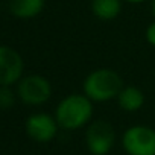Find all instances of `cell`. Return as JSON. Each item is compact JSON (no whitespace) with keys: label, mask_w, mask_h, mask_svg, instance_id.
I'll return each instance as SVG.
<instances>
[{"label":"cell","mask_w":155,"mask_h":155,"mask_svg":"<svg viewBox=\"0 0 155 155\" xmlns=\"http://www.w3.org/2000/svg\"><path fill=\"white\" fill-rule=\"evenodd\" d=\"M117 105L125 113H137L144 107V91L135 85H125L117 96Z\"/></svg>","instance_id":"cell-8"},{"label":"cell","mask_w":155,"mask_h":155,"mask_svg":"<svg viewBox=\"0 0 155 155\" xmlns=\"http://www.w3.org/2000/svg\"><path fill=\"white\" fill-rule=\"evenodd\" d=\"M150 2V12H152V17L155 20V0H149Z\"/></svg>","instance_id":"cell-14"},{"label":"cell","mask_w":155,"mask_h":155,"mask_svg":"<svg viewBox=\"0 0 155 155\" xmlns=\"http://www.w3.org/2000/svg\"><path fill=\"white\" fill-rule=\"evenodd\" d=\"M53 116L59 129L79 131L94 120V104L84 93H71L58 102Z\"/></svg>","instance_id":"cell-1"},{"label":"cell","mask_w":155,"mask_h":155,"mask_svg":"<svg viewBox=\"0 0 155 155\" xmlns=\"http://www.w3.org/2000/svg\"><path fill=\"white\" fill-rule=\"evenodd\" d=\"M23 76V56L14 47L0 44V87H15Z\"/></svg>","instance_id":"cell-6"},{"label":"cell","mask_w":155,"mask_h":155,"mask_svg":"<svg viewBox=\"0 0 155 155\" xmlns=\"http://www.w3.org/2000/svg\"><path fill=\"white\" fill-rule=\"evenodd\" d=\"M46 6V0H8L9 12L20 20L38 17Z\"/></svg>","instance_id":"cell-9"},{"label":"cell","mask_w":155,"mask_h":155,"mask_svg":"<svg viewBox=\"0 0 155 155\" xmlns=\"http://www.w3.org/2000/svg\"><path fill=\"white\" fill-rule=\"evenodd\" d=\"M125 87L122 76L107 67L91 70L82 82V93L93 104H104L117 99L119 93Z\"/></svg>","instance_id":"cell-2"},{"label":"cell","mask_w":155,"mask_h":155,"mask_svg":"<svg viewBox=\"0 0 155 155\" xmlns=\"http://www.w3.org/2000/svg\"><path fill=\"white\" fill-rule=\"evenodd\" d=\"M25 131L31 140L35 143H49L52 141L59 131V125L53 114L38 111L31 114L25 122Z\"/></svg>","instance_id":"cell-7"},{"label":"cell","mask_w":155,"mask_h":155,"mask_svg":"<svg viewBox=\"0 0 155 155\" xmlns=\"http://www.w3.org/2000/svg\"><path fill=\"white\" fill-rule=\"evenodd\" d=\"M17 99V93L12 87H0V110H11L15 105Z\"/></svg>","instance_id":"cell-11"},{"label":"cell","mask_w":155,"mask_h":155,"mask_svg":"<svg viewBox=\"0 0 155 155\" xmlns=\"http://www.w3.org/2000/svg\"><path fill=\"white\" fill-rule=\"evenodd\" d=\"M144 37H146V41H147L152 47H155V20L147 25V28H146V31H144Z\"/></svg>","instance_id":"cell-12"},{"label":"cell","mask_w":155,"mask_h":155,"mask_svg":"<svg viewBox=\"0 0 155 155\" xmlns=\"http://www.w3.org/2000/svg\"><path fill=\"white\" fill-rule=\"evenodd\" d=\"M91 12L101 21L116 20L123 8V0H91Z\"/></svg>","instance_id":"cell-10"},{"label":"cell","mask_w":155,"mask_h":155,"mask_svg":"<svg viewBox=\"0 0 155 155\" xmlns=\"http://www.w3.org/2000/svg\"><path fill=\"white\" fill-rule=\"evenodd\" d=\"M114 144L116 131L110 122L97 119L85 128V146L91 155H108Z\"/></svg>","instance_id":"cell-5"},{"label":"cell","mask_w":155,"mask_h":155,"mask_svg":"<svg viewBox=\"0 0 155 155\" xmlns=\"http://www.w3.org/2000/svg\"><path fill=\"white\" fill-rule=\"evenodd\" d=\"M17 97L28 107H41L52 97L53 88L50 81L41 74H26L15 85Z\"/></svg>","instance_id":"cell-3"},{"label":"cell","mask_w":155,"mask_h":155,"mask_svg":"<svg viewBox=\"0 0 155 155\" xmlns=\"http://www.w3.org/2000/svg\"><path fill=\"white\" fill-rule=\"evenodd\" d=\"M125 3H131V5H140V3H144L147 0H123Z\"/></svg>","instance_id":"cell-13"},{"label":"cell","mask_w":155,"mask_h":155,"mask_svg":"<svg viewBox=\"0 0 155 155\" xmlns=\"http://www.w3.org/2000/svg\"><path fill=\"white\" fill-rule=\"evenodd\" d=\"M120 143L126 155H155V128L147 125L128 126Z\"/></svg>","instance_id":"cell-4"}]
</instances>
